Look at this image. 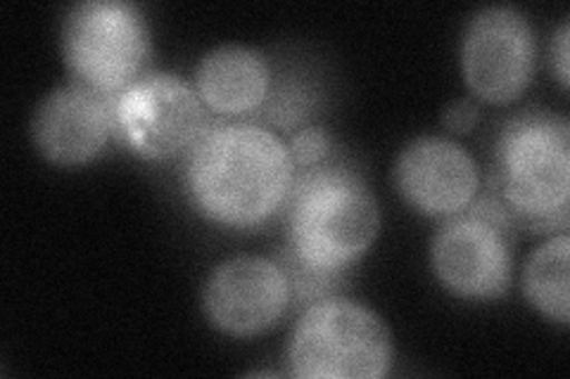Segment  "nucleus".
<instances>
[{"mask_svg": "<svg viewBox=\"0 0 570 379\" xmlns=\"http://www.w3.org/2000/svg\"><path fill=\"white\" fill-rule=\"evenodd\" d=\"M568 261L570 238L568 230H561L532 251L521 276L523 295L532 309H538L547 320H554L563 328L570 322Z\"/></svg>", "mask_w": 570, "mask_h": 379, "instance_id": "nucleus-13", "label": "nucleus"}, {"mask_svg": "<svg viewBox=\"0 0 570 379\" xmlns=\"http://www.w3.org/2000/svg\"><path fill=\"white\" fill-rule=\"evenodd\" d=\"M478 121H480L478 104L473 100H466V98L450 102L448 110L442 112L444 129L452 131V133H461V136L471 133L478 126Z\"/></svg>", "mask_w": 570, "mask_h": 379, "instance_id": "nucleus-15", "label": "nucleus"}, {"mask_svg": "<svg viewBox=\"0 0 570 379\" xmlns=\"http://www.w3.org/2000/svg\"><path fill=\"white\" fill-rule=\"evenodd\" d=\"M392 337L383 318L345 297H321L299 316L291 372L299 379H381L392 368Z\"/></svg>", "mask_w": 570, "mask_h": 379, "instance_id": "nucleus-4", "label": "nucleus"}, {"mask_svg": "<svg viewBox=\"0 0 570 379\" xmlns=\"http://www.w3.org/2000/svg\"><path fill=\"white\" fill-rule=\"evenodd\" d=\"M150 52L148 24L124 0H86L62 24V58L75 83L115 98L142 77Z\"/></svg>", "mask_w": 570, "mask_h": 379, "instance_id": "nucleus-5", "label": "nucleus"}, {"mask_svg": "<svg viewBox=\"0 0 570 379\" xmlns=\"http://www.w3.org/2000/svg\"><path fill=\"white\" fill-rule=\"evenodd\" d=\"M112 136V98L81 83L50 90L31 117L36 150L58 167L88 164L105 150Z\"/></svg>", "mask_w": 570, "mask_h": 379, "instance_id": "nucleus-11", "label": "nucleus"}, {"mask_svg": "<svg viewBox=\"0 0 570 379\" xmlns=\"http://www.w3.org/2000/svg\"><path fill=\"white\" fill-rule=\"evenodd\" d=\"M534 71V31L513 6H490L473 14L461 41V74L471 93L490 104L519 100Z\"/></svg>", "mask_w": 570, "mask_h": 379, "instance_id": "nucleus-8", "label": "nucleus"}, {"mask_svg": "<svg viewBox=\"0 0 570 379\" xmlns=\"http://www.w3.org/2000/svg\"><path fill=\"white\" fill-rule=\"evenodd\" d=\"M288 273L293 290H324L360 261L381 230V209L364 180L343 167L295 178L288 200Z\"/></svg>", "mask_w": 570, "mask_h": 379, "instance_id": "nucleus-2", "label": "nucleus"}, {"mask_svg": "<svg viewBox=\"0 0 570 379\" xmlns=\"http://www.w3.org/2000/svg\"><path fill=\"white\" fill-rule=\"evenodd\" d=\"M570 24L563 22L557 31V39H554V48H551V56H554V69H557V79L561 83L563 90H568L570 86Z\"/></svg>", "mask_w": 570, "mask_h": 379, "instance_id": "nucleus-16", "label": "nucleus"}, {"mask_svg": "<svg viewBox=\"0 0 570 379\" xmlns=\"http://www.w3.org/2000/svg\"><path fill=\"white\" fill-rule=\"evenodd\" d=\"M297 169L288 146L249 121L212 123L186 154L184 186L207 221L247 230L288 205Z\"/></svg>", "mask_w": 570, "mask_h": 379, "instance_id": "nucleus-1", "label": "nucleus"}, {"mask_svg": "<svg viewBox=\"0 0 570 379\" xmlns=\"http://www.w3.org/2000/svg\"><path fill=\"white\" fill-rule=\"evenodd\" d=\"M431 266L444 290L459 299L504 297L513 276V223L490 195L475 197L433 235Z\"/></svg>", "mask_w": 570, "mask_h": 379, "instance_id": "nucleus-6", "label": "nucleus"}, {"mask_svg": "<svg viewBox=\"0 0 570 379\" xmlns=\"http://www.w3.org/2000/svg\"><path fill=\"white\" fill-rule=\"evenodd\" d=\"M395 188L402 200L431 219H450L480 195V169L471 152L444 136H421L395 161Z\"/></svg>", "mask_w": 570, "mask_h": 379, "instance_id": "nucleus-10", "label": "nucleus"}, {"mask_svg": "<svg viewBox=\"0 0 570 379\" xmlns=\"http://www.w3.org/2000/svg\"><path fill=\"white\" fill-rule=\"evenodd\" d=\"M193 88L214 114H253L269 100L272 67L259 50L249 46H217L207 52L198 69H195Z\"/></svg>", "mask_w": 570, "mask_h": 379, "instance_id": "nucleus-12", "label": "nucleus"}, {"mask_svg": "<svg viewBox=\"0 0 570 379\" xmlns=\"http://www.w3.org/2000/svg\"><path fill=\"white\" fill-rule=\"evenodd\" d=\"M490 197L513 226L566 230L570 202V123L563 114L530 110L499 131Z\"/></svg>", "mask_w": 570, "mask_h": 379, "instance_id": "nucleus-3", "label": "nucleus"}, {"mask_svg": "<svg viewBox=\"0 0 570 379\" xmlns=\"http://www.w3.org/2000/svg\"><path fill=\"white\" fill-rule=\"evenodd\" d=\"M333 148L331 133L321 126H307V129L297 131L291 142H288V152L293 157L295 169H316L324 164V159L328 157Z\"/></svg>", "mask_w": 570, "mask_h": 379, "instance_id": "nucleus-14", "label": "nucleus"}, {"mask_svg": "<svg viewBox=\"0 0 570 379\" xmlns=\"http://www.w3.org/2000/svg\"><path fill=\"white\" fill-rule=\"evenodd\" d=\"M195 88L167 71H148L112 98L115 138L134 154L163 161L195 146L207 129Z\"/></svg>", "mask_w": 570, "mask_h": 379, "instance_id": "nucleus-7", "label": "nucleus"}, {"mask_svg": "<svg viewBox=\"0 0 570 379\" xmlns=\"http://www.w3.org/2000/svg\"><path fill=\"white\" fill-rule=\"evenodd\" d=\"M293 282L278 261L234 257L212 270L203 287V311L228 337H257L288 311Z\"/></svg>", "mask_w": 570, "mask_h": 379, "instance_id": "nucleus-9", "label": "nucleus"}]
</instances>
